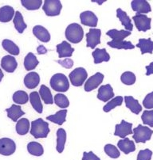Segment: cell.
Here are the masks:
<instances>
[{"label":"cell","mask_w":153,"mask_h":160,"mask_svg":"<svg viewBox=\"0 0 153 160\" xmlns=\"http://www.w3.org/2000/svg\"><path fill=\"white\" fill-rule=\"evenodd\" d=\"M49 132V124L41 118H38L31 122L30 134L35 139L46 138L48 136Z\"/></svg>","instance_id":"obj_1"},{"label":"cell","mask_w":153,"mask_h":160,"mask_svg":"<svg viewBox=\"0 0 153 160\" xmlns=\"http://www.w3.org/2000/svg\"><path fill=\"white\" fill-rule=\"evenodd\" d=\"M84 37L83 28L78 23H72L69 25L65 29V38L69 41L74 44L81 42Z\"/></svg>","instance_id":"obj_2"},{"label":"cell","mask_w":153,"mask_h":160,"mask_svg":"<svg viewBox=\"0 0 153 160\" xmlns=\"http://www.w3.org/2000/svg\"><path fill=\"white\" fill-rule=\"evenodd\" d=\"M51 88L57 92H66L69 88V82L67 77L64 74L57 73L50 78Z\"/></svg>","instance_id":"obj_3"},{"label":"cell","mask_w":153,"mask_h":160,"mask_svg":"<svg viewBox=\"0 0 153 160\" xmlns=\"http://www.w3.org/2000/svg\"><path fill=\"white\" fill-rule=\"evenodd\" d=\"M133 139L136 143H146L148 140H151L153 131L147 126H143L139 124L133 131Z\"/></svg>","instance_id":"obj_4"},{"label":"cell","mask_w":153,"mask_h":160,"mask_svg":"<svg viewBox=\"0 0 153 160\" xmlns=\"http://www.w3.org/2000/svg\"><path fill=\"white\" fill-rule=\"evenodd\" d=\"M70 82L74 87H81L88 77V74L85 68H78L74 69L69 75Z\"/></svg>","instance_id":"obj_5"},{"label":"cell","mask_w":153,"mask_h":160,"mask_svg":"<svg viewBox=\"0 0 153 160\" xmlns=\"http://www.w3.org/2000/svg\"><path fill=\"white\" fill-rule=\"evenodd\" d=\"M62 2L58 0H46L43 5V10L47 16H57L62 10Z\"/></svg>","instance_id":"obj_6"},{"label":"cell","mask_w":153,"mask_h":160,"mask_svg":"<svg viewBox=\"0 0 153 160\" xmlns=\"http://www.w3.org/2000/svg\"><path fill=\"white\" fill-rule=\"evenodd\" d=\"M16 144L14 140L10 138L0 139V154L5 156H9L14 153Z\"/></svg>","instance_id":"obj_7"},{"label":"cell","mask_w":153,"mask_h":160,"mask_svg":"<svg viewBox=\"0 0 153 160\" xmlns=\"http://www.w3.org/2000/svg\"><path fill=\"white\" fill-rule=\"evenodd\" d=\"M136 27L139 31L146 32L151 29V21L150 18L147 17L145 14H136L133 17Z\"/></svg>","instance_id":"obj_8"},{"label":"cell","mask_w":153,"mask_h":160,"mask_svg":"<svg viewBox=\"0 0 153 160\" xmlns=\"http://www.w3.org/2000/svg\"><path fill=\"white\" fill-rule=\"evenodd\" d=\"M101 31L99 29H90L86 34V41L87 47L91 48H95L97 44H101Z\"/></svg>","instance_id":"obj_9"},{"label":"cell","mask_w":153,"mask_h":160,"mask_svg":"<svg viewBox=\"0 0 153 160\" xmlns=\"http://www.w3.org/2000/svg\"><path fill=\"white\" fill-rule=\"evenodd\" d=\"M133 124L132 123L126 122L124 120H122L121 124L116 125V129L114 135L119 136L121 138L124 139L128 135L133 134Z\"/></svg>","instance_id":"obj_10"},{"label":"cell","mask_w":153,"mask_h":160,"mask_svg":"<svg viewBox=\"0 0 153 160\" xmlns=\"http://www.w3.org/2000/svg\"><path fill=\"white\" fill-rule=\"evenodd\" d=\"M104 80V75L103 74L97 72L93 76L90 77L89 79L86 81L85 84V90L86 92H90L92 90H95L97 88L100 84L102 83Z\"/></svg>","instance_id":"obj_11"},{"label":"cell","mask_w":153,"mask_h":160,"mask_svg":"<svg viewBox=\"0 0 153 160\" xmlns=\"http://www.w3.org/2000/svg\"><path fill=\"white\" fill-rule=\"evenodd\" d=\"M131 5L133 10L137 13V14H148L151 11V6L145 0H133Z\"/></svg>","instance_id":"obj_12"},{"label":"cell","mask_w":153,"mask_h":160,"mask_svg":"<svg viewBox=\"0 0 153 160\" xmlns=\"http://www.w3.org/2000/svg\"><path fill=\"white\" fill-rule=\"evenodd\" d=\"M81 22L84 26L90 27H96L97 26L98 18L92 11H84L80 14Z\"/></svg>","instance_id":"obj_13"},{"label":"cell","mask_w":153,"mask_h":160,"mask_svg":"<svg viewBox=\"0 0 153 160\" xmlns=\"http://www.w3.org/2000/svg\"><path fill=\"white\" fill-rule=\"evenodd\" d=\"M114 97L113 89L110 84L103 85L99 88L97 94V98L104 102H107L108 100Z\"/></svg>","instance_id":"obj_14"},{"label":"cell","mask_w":153,"mask_h":160,"mask_svg":"<svg viewBox=\"0 0 153 160\" xmlns=\"http://www.w3.org/2000/svg\"><path fill=\"white\" fill-rule=\"evenodd\" d=\"M1 67L8 73H13L17 68L18 63L12 56H5L1 60Z\"/></svg>","instance_id":"obj_15"},{"label":"cell","mask_w":153,"mask_h":160,"mask_svg":"<svg viewBox=\"0 0 153 160\" xmlns=\"http://www.w3.org/2000/svg\"><path fill=\"white\" fill-rule=\"evenodd\" d=\"M57 52L58 53L59 58L64 57H71L73 52H74V48H72L69 43L67 41H62L61 44L57 45Z\"/></svg>","instance_id":"obj_16"},{"label":"cell","mask_w":153,"mask_h":160,"mask_svg":"<svg viewBox=\"0 0 153 160\" xmlns=\"http://www.w3.org/2000/svg\"><path fill=\"white\" fill-rule=\"evenodd\" d=\"M40 82V76L37 72H30L25 76L24 84L28 89H35Z\"/></svg>","instance_id":"obj_17"},{"label":"cell","mask_w":153,"mask_h":160,"mask_svg":"<svg viewBox=\"0 0 153 160\" xmlns=\"http://www.w3.org/2000/svg\"><path fill=\"white\" fill-rule=\"evenodd\" d=\"M33 33L41 42H49L50 40V34L46 28L41 26H36L33 29Z\"/></svg>","instance_id":"obj_18"},{"label":"cell","mask_w":153,"mask_h":160,"mask_svg":"<svg viewBox=\"0 0 153 160\" xmlns=\"http://www.w3.org/2000/svg\"><path fill=\"white\" fill-rule=\"evenodd\" d=\"M117 147L120 148L121 152H124L126 155L136 151V146H135L134 142L128 138L119 140L118 143H117Z\"/></svg>","instance_id":"obj_19"},{"label":"cell","mask_w":153,"mask_h":160,"mask_svg":"<svg viewBox=\"0 0 153 160\" xmlns=\"http://www.w3.org/2000/svg\"><path fill=\"white\" fill-rule=\"evenodd\" d=\"M124 102H125L126 107L130 109L133 113L139 114L142 110V106H140L138 100L135 99L132 96H125Z\"/></svg>","instance_id":"obj_20"},{"label":"cell","mask_w":153,"mask_h":160,"mask_svg":"<svg viewBox=\"0 0 153 160\" xmlns=\"http://www.w3.org/2000/svg\"><path fill=\"white\" fill-rule=\"evenodd\" d=\"M93 57L94 59V63L98 64L102 62H108L110 60V56L107 52L105 48H96L94 52L92 53Z\"/></svg>","instance_id":"obj_21"},{"label":"cell","mask_w":153,"mask_h":160,"mask_svg":"<svg viewBox=\"0 0 153 160\" xmlns=\"http://www.w3.org/2000/svg\"><path fill=\"white\" fill-rule=\"evenodd\" d=\"M6 112H7V117L14 122L18 121L19 118H21L25 114V112L22 110V108L19 105H12L9 109H6Z\"/></svg>","instance_id":"obj_22"},{"label":"cell","mask_w":153,"mask_h":160,"mask_svg":"<svg viewBox=\"0 0 153 160\" xmlns=\"http://www.w3.org/2000/svg\"><path fill=\"white\" fill-rule=\"evenodd\" d=\"M117 17L120 19L121 24L124 26L127 31H131L133 29V25L132 23V21H131L130 18L127 15L124 10H122L121 9L118 8L117 10Z\"/></svg>","instance_id":"obj_23"},{"label":"cell","mask_w":153,"mask_h":160,"mask_svg":"<svg viewBox=\"0 0 153 160\" xmlns=\"http://www.w3.org/2000/svg\"><path fill=\"white\" fill-rule=\"evenodd\" d=\"M15 14L13 7L10 6H4L0 8V22H9L12 20L13 17Z\"/></svg>","instance_id":"obj_24"},{"label":"cell","mask_w":153,"mask_h":160,"mask_svg":"<svg viewBox=\"0 0 153 160\" xmlns=\"http://www.w3.org/2000/svg\"><path fill=\"white\" fill-rule=\"evenodd\" d=\"M66 114H67V110L66 109H62V110L58 111L53 115H50L46 118L48 121H51V122L57 124L58 125H62L66 121Z\"/></svg>","instance_id":"obj_25"},{"label":"cell","mask_w":153,"mask_h":160,"mask_svg":"<svg viewBox=\"0 0 153 160\" xmlns=\"http://www.w3.org/2000/svg\"><path fill=\"white\" fill-rule=\"evenodd\" d=\"M136 47L140 48L141 54L144 55L145 53H150L151 54L153 52V41L151 38L148 39H139V43L136 45Z\"/></svg>","instance_id":"obj_26"},{"label":"cell","mask_w":153,"mask_h":160,"mask_svg":"<svg viewBox=\"0 0 153 160\" xmlns=\"http://www.w3.org/2000/svg\"><path fill=\"white\" fill-rule=\"evenodd\" d=\"M30 102L32 106V107L35 109L36 112L38 113H41L43 111V106L41 104V99H40V95L38 94V92L34 91L31 92L30 94Z\"/></svg>","instance_id":"obj_27"},{"label":"cell","mask_w":153,"mask_h":160,"mask_svg":"<svg viewBox=\"0 0 153 160\" xmlns=\"http://www.w3.org/2000/svg\"><path fill=\"white\" fill-rule=\"evenodd\" d=\"M39 61L37 60L36 56L34 53L29 52L24 59V67L26 71H32L36 68Z\"/></svg>","instance_id":"obj_28"},{"label":"cell","mask_w":153,"mask_h":160,"mask_svg":"<svg viewBox=\"0 0 153 160\" xmlns=\"http://www.w3.org/2000/svg\"><path fill=\"white\" fill-rule=\"evenodd\" d=\"M66 141V132L63 128H59L57 132V149L58 153H62L64 151Z\"/></svg>","instance_id":"obj_29"},{"label":"cell","mask_w":153,"mask_h":160,"mask_svg":"<svg viewBox=\"0 0 153 160\" xmlns=\"http://www.w3.org/2000/svg\"><path fill=\"white\" fill-rule=\"evenodd\" d=\"M107 44L117 49H133L135 48L132 42L126 41H112L107 43Z\"/></svg>","instance_id":"obj_30"},{"label":"cell","mask_w":153,"mask_h":160,"mask_svg":"<svg viewBox=\"0 0 153 160\" xmlns=\"http://www.w3.org/2000/svg\"><path fill=\"white\" fill-rule=\"evenodd\" d=\"M13 22H14V27H15L16 30L19 33H23L25 29H26V27H27L26 24L25 23L24 20H23V15H22V14L19 11H16L15 12Z\"/></svg>","instance_id":"obj_31"},{"label":"cell","mask_w":153,"mask_h":160,"mask_svg":"<svg viewBox=\"0 0 153 160\" xmlns=\"http://www.w3.org/2000/svg\"><path fill=\"white\" fill-rule=\"evenodd\" d=\"M106 34L110 37L112 41H123L125 38L129 36L131 32L127 30H117V29H111L108 31Z\"/></svg>","instance_id":"obj_32"},{"label":"cell","mask_w":153,"mask_h":160,"mask_svg":"<svg viewBox=\"0 0 153 160\" xmlns=\"http://www.w3.org/2000/svg\"><path fill=\"white\" fill-rule=\"evenodd\" d=\"M27 151L30 155L35 156H41L44 153L42 145L38 142H30L28 143Z\"/></svg>","instance_id":"obj_33"},{"label":"cell","mask_w":153,"mask_h":160,"mask_svg":"<svg viewBox=\"0 0 153 160\" xmlns=\"http://www.w3.org/2000/svg\"><path fill=\"white\" fill-rule=\"evenodd\" d=\"M30 129V121L26 118H22L16 124V132L19 135L24 136L27 134Z\"/></svg>","instance_id":"obj_34"},{"label":"cell","mask_w":153,"mask_h":160,"mask_svg":"<svg viewBox=\"0 0 153 160\" xmlns=\"http://www.w3.org/2000/svg\"><path fill=\"white\" fill-rule=\"evenodd\" d=\"M39 95L43 100V102H45V104L50 105L53 104V96H52L51 91L45 85H41L39 90Z\"/></svg>","instance_id":"obj_35"},{"label":"cell","mask_w":153,"mask_h":160,"mask_svg":"<svg viewBox=\"0 0 153 160\" xmlns=\"http://www.w3.org/2000/svg\"><path fill=\"white\" fill-rule=\"evenodd\" d=\"M3 48L6 50L7 52H8L10 54L13 55V56H18L20 52V50L19 48L17 46V44H14L13 41H11L10 40L5 39L3 41L2 43Z\"/></svg>","instance_id":"obj_36"},{"label":"cell","mask_w":153,"mask_h":160,"mask_svg":"<svg viewBox=\"0 0 153 160\" xmlns=\"http://www.w3.org/2000/svg\"><path fill=\"white\" fill-rule=\"evenodd\" d=\"M12 99L14 103H17L19 105H23L26 104L28 102L29 96H28L27 93L23 91V90H19L13 94Z\"/></svg>","instance_id":"obj_37"},{"label":"cell","mask_w":153,"mask_h":160,"mask_svg":"<svg viewBox=\"0 0 153 160\" xmlns=\"http://www.w3.org/2000/svg\"><path fill=\"white\" fill-rule=\"evenodd\" d=\"M122 102L123 97H121V96H117V97H115L114 98H112V100L109 101V102L104 106L103 110L105 111V112H108L109 111L113 109L114 108L121 106V105H122Z\"/></svg>","instance_id":"obj_38"},{"label":"cell","mask_w":153,"mask_h":160,"mask_svg":"<svg viewBox=\"0 0 153 160\" xmlns=\"http://www.w3.org/2000/svg\"><path fill=\"white\" fill-rule=\"evenodd\" d=\"M21 3L28 10H38L42 4L41 0H22Z\"/></svg>","instance_id":"obj_39"},{"label":"cell","mask_w":153,"mask_h":160,"mask_svg":"<svg viewBox=\"0 0 153 160\" xmlns=\"http://www.w3.org/2000/svg\"><path fill=\"white\" fill-rule=\"evenodd\" d=\"M54 102L58 107L62 109H65L69 107V102L68 98L62 94H57L54 96Z\"/></svg>","instance_id":"obj_40"},{"label":"cell","mask_w":153,"mask_h":160,"mask_svg":"<svg viewBox=\"0 0 153 160\" xmlns=\"http://www.w3.org/2000/svg\"><path fill=\"white\" fill-rule=\"evenodd\" d=\"M121 82L125 85H133L136 82V75L131 72H125L121 75Z\"/></svg>","instance_id":"obj_41"},{"label":"cell","mask_w":153,"mask_h":160,"mask_svg":"<svg viewBox=\"0 0 153 160\" xmlns=\"http://www.w3.org/2000/svg\"><path fill=\"white\" fill-rule=\"evenodd\" d=\"M104 150H105V152L107 154V155H108L112 158H117L121 155V153L117 149V148H116L112 144H106L104 148Z\"/></svg>","instance_id":"obj_42"},{"label":"cell","mask_w":153,"mask_h":160,"mask_svg":"<svg viewBox=\"0 0 153 160\" xmlns=\"http://www.w3.org/2000/svg\"><path fill=\"white\" fill-rule=\"evenodd\" d=\"M141 119L145 124H147L151 128H153V109L152 110L144 111Z\"/></svg>","instance_id":"obj_43"},{"label":"cell","mask_w":153,"mask_h":160,"mask_svg":"<svg viewBox=\"0 0 153 160\" xmlns=\"http://www.w3.org/2000/svg\"><path fill=\"white\" fill-rule=\"evenodd\" d=\"M152 156V152L149 149L139 151L137 155V160H151Z\"/></svg>","instance_id":"obj_44"},{"label":"cell","mask_w":153,"mask_h":160,"mask_svg":"<svg viewBox=\"0 0 153 160\" xmlns=\"http://www.w3.org/2000/svg\"><path fill=\"white\" fill-rule=\"evenodd\" d=\"M143 105L146 109H153V92L147 94L143 101Z\"/></svg>","instance_id":"obj_45"},{"label":"cell","mask_w":153,"mask_h":160,"mask_svg":"<svg viewBox=\"0 0 153 160\" xmlns=\"http://www.w3.org/2000/svg\"><path fill=\"white\" fill-rule=\"evenodd\" d=\"M82 160H101L99 157L96 156L93 152H84Z\"/></svg>","instance_id":"obj_46"},{"label":"cell","mask_w":153,"mask_h":160,"mask_svg":"<svg viewBox=\"0 0 153 160\" xmlns=\"http://www.w3.org/2000/svg\"><path fill=\"white\" fill-rule=\"evenodd\" d=\"M57 62H58L62 67H64V68H72L73 65H74V61H73L72 60H70V59H65V60H58Z\"/></svg>","instance_id":"obj_47"},{"label":"cell","mask_w":153,"mask_h":160,"mask_svg":"<svg viewBox=\"0 0 153 160\" xmlns=\"http://www.w3.org/2000/svg\"><path fill=\"white\" fill-rule=\"evenodd\" d=\"M146 75H150L153 74V62L150 63L148 66H146Z\"/></svg>","instance_id":"obj_48"},{"label":"cell","mask_w":153,"mask_h":160,"mask_svg":"<svg viewBox=\"0 0 153 160\" xmlns=\"http://www.w3.org/2000/svg\"><path fill=\"white\" fill-rule=\"evenodd\" d=\"M37 51H38V54H45L47 52L46 48H45L42 45H40L38 48H37Z\"/></svg>","instance_id":"obj_49"},{"label":"cell","mask_w":153,"mask_h":160,"mask_svg":"<svg viewBox=\"0 0 153 160\" xmlns=\"http://www.w3.org/2000/svg\"><path fill=\"white\" fill-rule=\"evenodd\" d=\"M3 76H4L2 70H1V68H0V82L2 81V79H3Z\"/></svg>","instance_id":"obj_50"}]
</instances>
